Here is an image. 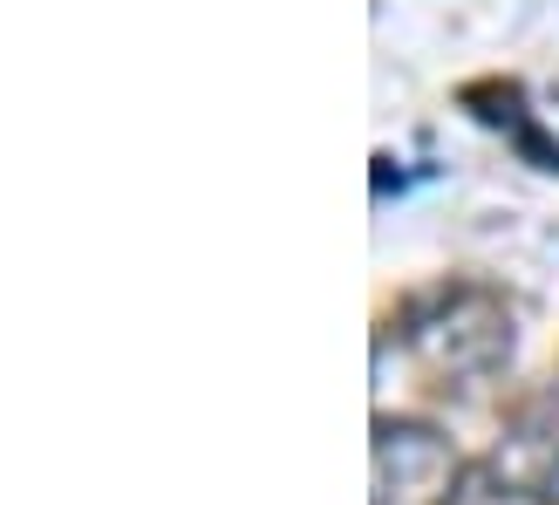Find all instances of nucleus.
I'll return each instance as SVG.
<instances>
[{
	"label": "nucleus",
	"instance_id": "1",
	"mask_svg": "<svg viewBox=\"0 0 559 505\" xmlns=\"http://www.w3.org/2000/svg\"><path fill=\"white\" fill-rule=\"evenodd\" d=\"M416 342H424V355L437 362V369H451V376H485V369H498V362H506L512 321L498 315L485 294H457L451 307H443L437 328H416Z\"/></svg>",
	"mask_w": 559,
	"mask_h": 505
},
{
	"label": "nucleus",
	"instance_id": "2",
	"mask_svg": "<svg viewBox=\"0 0 559 505\" xmlns=\"http://www.w3.org/2000/svg\"><path fill=\"white\" fill-rule=\"evenodd\" d=\"M376 471H382V485H403V492H416V498H437L430 485L451 479V451H443L430 431L382 424V437H376Z\"/></svg>",
	"mask_w": 559,
	"mask_h": 505
}]
</instances>
